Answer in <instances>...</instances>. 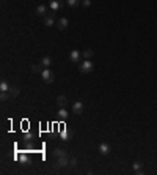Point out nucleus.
Instances as JSON below:
<instances>
[{
  "label": "nucleus",
  "mask_w": 157,
  "mask_h": 175,
  "mask_svg": "<svg viewBox=\"0 0 157 175\" xmlns=\"http://www.w3.org/2000/svg\"><path fill=\"white\" fill-rule=\"evenodd\" d=\"M99 153L101 155H108L110 153V145L107 144V142H102V144H99Z\"/></svg>",
  "instance_id": "nucleus-10"
},
{
  "label": "nucleus",
  "mask_w": 157,
  "mask_h": 175,
  "mask_svg": "<svg viewBox=\"0 0 157 175\" xmlns=\"http://www.w3.org/2000/svg\"><path fill=\"white\" fill-rule=\"evenodd\" d=\"M69 60L72 62V63H80V60H82V52L80 51H71V54H69Z\"/></svg>",
  "instance_id": "nucleus-3"
},
{
  "label": "nucleus",
  "mask_w": 157,
  "mask_h": 175,
  "mask_svg": "<svg viewBox=\"0 0 157 175\" xmlns=\"http://www.w3.org/2000/svg\"><path fill=\"white\" fill-rule=\"evenodd\" d=\"M57 167H66V166L69 164V158H68V155H64L61 156V158H57Z\"/></svg>",
  "instance_id": "nucleus-8"
},
{
  "label": "nucleus",
  "mask_w": 157,
  "mask_h": 175,
  "mask_svg": "<svg viewBox=\"0 0 157 175\" xmlns=\"http://www.w3.org/2000/svg\"><path fill=\"white\" fill-rule=\"evenodd\" d=\"M68 25H69V21L66 19V17H60L58 22H57V27H58L60 30H66Z\"/></svg>",
  "instance_id": "nucleus-9"
},
{
  "label": "nucleus",
  "mask_w": 157,
  "mask_h": 175,
  "mask_svg": "<svg viewBox=\"0 0 157 175\" xmlns=\"http://www.w3.org/2000/svg\"><path fill=\"white\" fill-rule=\"evenodd\" d=\"M94 55V52H93V49H85L84 52H82V57H84V60H90L91 57Z\"/></svg>",
  "instance_id": "nucleus-16"
},
{
  "label": "nucleus",
  "mask_w": 157,
  "mask_h": 175,
  "mask_svg": "<svg viewBox=\"0 0 157 175\" xmlns=\"http://www.w3.org/2000/svg\"><path fill=\"white\" fill-rule=\"evenodd\" d=\"M57 115H58V118H60V120H66L69 114H68L66 107H60V109H58V114H57Z\"/></svg>",
  "instance_id": "nucleus-13"
},
{
  "label": "nucleus",
  "mask_w": 157,
  "mask_h": 175,
  "mask_svg": "<svg viewBox=\"0 0 157 175\" xmlns=\"http://www.w3.org/2000/svg\"><path fill=\"white\" fill-rule=\"evenodd\" d=\"M19 161H21V162H24V164H29V162H30L29 156H27V155H24V153H22V155L19 156Z\"/></svg>",
  "instance_id": "nucleus-23"
},
{
  "label": "nucleus",
  "mask_w": 157,
  "mask_h": 175,
  "mask_svg": "<svg viewBox=\"0 0 157 175\" xmlns=\"http://www.w3.org/2000/svg\"><path fill=\"white\" fill-rule=\"evenodd\" d=\"M82 112H84V103H82V101H76V103L72 104V114L80 115Z\"/></svg>",
  "instance_id": "nucleus-5"
},
{
  "label": "nucleus",
  "mask_w": 157,
  "mask_h": 175,
  "mask_svg": "<svg viewBox=\"0 0 157 175\" xmlns=\"http://www.w3.org/2000/svg\"><path fill=\"white\" fill-rule=\"evenodd\" d=\"M132 169L137 172V173H142V169H143V162L142 161H135L132 164Z\"/></svg>",
  "instance_id": "nucleus-17"
},
{
  "label": "nucleus",
  "mask_w": 157,
  "mask_h": 175,
  "mask_svg": "<svg viewBox=\"0 0 157 175\" xmlns=\"http://www.w3.org/2000/svg\"><path fill=\"white\" fill-rule=\"evenodd\" d=\"M80 5H82V6H85V8H88V6L91 5V0H82Z\"/></svg>",
  "instance_id": "nucleus-25"
},
{
  "label": "nucleus",
  "mask_w": 157,
  "mask_h": 175,
  "mask_svg": "<svg viewBox=\"0 0 157 175\" xmlns=\"http://www.w3.org/2000/svg\"><path fill=\"white\" fill-rule=\"evenodd\" d=\"M11 95L8 93V91H2V95H0V99L2 101H8V98H10Z\"/></svg>",
  "instance_id": "nucleus-24"
},
{
  "label": "nucleus",
  "mask_w": 157,
  "mask_h": 175,
  "mask_svg": "<svg viewBox=\"0 0 157 175\" xmlns=\"http://www.w3.org/2000/svg\"><path fill=\"white\" fill-rule=\"evenodd\" d=\"M33 137H35L33 133H27V134H24V141H25V144H30V142L33 141Z\"/></svg>",
  "instance_id": "nucleus-22"
},
{
  "label": "nucleus",
  "mask_w": 157,
  "mask_h": 175,
  "mask_svg": "<svg viewBox=\"0 0 157 175\" xmlns=\"http://www.w3.org/2000/svg\"><path fill=\"white\" fill-rule=\"evenodd\" d=\"M8 93L11 95V98H17V96H19V87H17V85H10Z\"/></svg>",
  "instance_id": "nucleus-12"
},
{
  "label": "nucleus",
  "mask_w": 157,
  "mask_h": 175,
  "mask_svg": "<svg viewBox=\"0 0 157 175\" xmlns=\"http://www.w3.org/2000/svg\"><path fill=\"white\" fill-rule=\"evenodd\" d=\"M79 70L80 73H84V74H90V73L94 71V63L90 62V60H84L79 63Z\"/></svg>",
  "instance_id": "nucleus-1"
},
{
  "label": "nucleus",
  "mask_w": 157,
  "mask_h": 175,
  "mask_svg": "<svg viewBox=\"0 0 157 175\" xmlns=\"http://www.w3.org/2000/svg\"><path fill=\"white\" fill-rule=\"evenodd\" d=\"M55 24V11L49 13L47 16H44V25L46 27H52Z\"/></svg>",
  "instance_id": "nucleus-6"
},
{
  "label": "nucleus",
  "mask_w": 157,
  "mask_h": 175,
  "mask_svg": "<svg viewBox=\"0 0 157 175\" xmlns=\"http://www.w3.org/2000/svg\"><path fill=\"white\" fill-rule=\"evenodd\" d=\"M41 77H43V80L44 82H47V84H50V82H53V79H55V74L49 70V68H44L43 70V73H41Z\"/></svg>",
  "instance_id": "nucleus-2"
},
{
  "label": "nucleus",
  "mask_w": 157,
  "mask_h": 175,
  "mask_svg": "<svg viewBox=\"0 0 157 175\" xmlns=\"http://www.w3.org/2000/svg\"><path fill=\"white\" fill-rule=\"evenodd\" d=\"M80 2L82 0H64V3H66L68 6H71V8H76L77 5H80Z\"/></svg>",
  "instance_id": "nucleus-20"
},
{
  "label": "nucleus",
  "mask_w": 157,
  "mask_h": 175,
  "mask_svg": "<svg viewBox=\"0 0 157 175\" xmlns=\"http://www.w3.org/2000/svg\"><path fill=\"white\" fill-rule=\"evenodd\" d=\"M43 70H44V66L41 65V63H33V65H32V71L33 73H43Z\"/></svg>",
  "instance_id": "nucleus-19"
},
{
  "label": "nucleus",
  "mask_w": 157,
  "mask_h": 175,
  "mask_svg": "<svg viewBox=\"0 0 157 175\" xmlns=\"http://www.w3.org/2000/svg\"><path fill=\"white\" fill-rule=\"evenodd\" d=\"M61 6H63V0H50V2H49L50 11H55V13H57Z\"/></svg>",
  "instance_id": "nucleus-4"
},
{
  "label": "nucleus",
  "mask_w": 157,
  "mask_h": 175,
  "mask_svg": "<svg viewBox=\"0 0 157 175\" xmlns=\"http://www.w3.org/2000/svg\"><path fill=\"white\" fill-rule=\"evenodd\" d=\"M8 90H10V84L6 80H2L0 82V91H8Z\"/></svg>",
  "instance_id": "nucleus-21"
},
{
  "label": "nucleus",
  "mask_w": 157,
  "mask_h": 175,
  "mask_svg": "<svg viewBox=\"0 0 157 175\" xmlns=\"http://www.w3.org/2000/svg\"><path fill=\"white\" fill-rule=\"evenodd\" d=\"M47 10H50V8H47L46 5H38V6H36V10H35V13L38 14V16H41V17H44V16L49 14Z\"/></svg>",
  "instance_id": "nucleus-7"
},
{
  "label": "nucleus",
  "mask_w": 157,
  "mask_h": 175,
  "mask_svg": "<svg viewBox=\"0 0 157 175\" xmlns=\"http://www.w3.org/2000/svg\"><path fill=\"white\" fill-rule=\"evenodd\" d=\"M41 65L44 66V68H49L50 66V63H52V60H50V57H49V55H44V57L41 59Z\"/></svg>",
  "instance_id": "nucleus-15"
},
{
  "label": "nucleus",
  "mask_w": 157,
  "mask_h": 175,
  "mask_svg": "<svg viewBox=\"0 0 157 175\" xmlns=\"http://www.w3.org/2000/svg\"><path fill=\"white\" fill-rule=\"evenodd\" d=\"M66 104H68V98L64 96V95H60V96L57 98V106H58V109H60V107H66Z\"/></svg>",
  "instance_id": "nucleus-11"
},
{
  "label": "nucleus",
  "mask_w": 157,
  "mask_h": 175,
  "mask_svg": "<svg viewBox=\"0 0 157 175\" xmlns=\"http://www.w3.org/2000/svg\"><path fill=\"white\" fill-rule=\"evenodd\" d=\"M64 155H68L64 148H55V150H53V158H55V159L61 158V156H64Z\"/></svg>",
  "instance_id": "nucleus-14"
},
{
  "label": "nucleus",
  "mask_w": 157,
  "mask_h": 175,
  "mask_svg": "<svg viewBox=\"0 0 157 175\" xmlns=\"http://www.w3.org/2000/svg\"><path fill=\"white\" fill-rule=\"evenodd\" d=\"M71 131H68V130H63V131H60V139L61 141H68L69 137H71Z\"/></svg>",
  "instance_id": "nucleus-18"
},
{
  "label": "nucleus",
  "mask_w": 157,
  "mask_h": 175,
  "mask_svg": "<svg viewBox=\"0 0 157 175\" xmlns=\"http://www.w3.org/2000/svg\"><path fill=\"white\" fill-rule=\"evenodd\" d=\"M69 166L76 167V166H77V158H71V159H69Z\"/></svg>",
  "instance_id": "nucleus-26"
}]
</instances>
